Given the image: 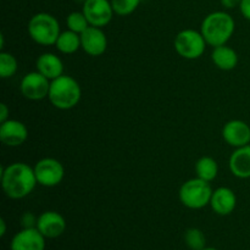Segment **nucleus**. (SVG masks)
Instances as JSON below:
<instances>
[{
  "label": "nucleus",
  "mask_w": 250,
  "mask_h": 250,
  "mask_svg": "<svg viewBox=\"0 0 250 250\" xmlns=\"http://www.w3.org/2000/svg\"><path fill=\"white\" fill-rule=\"evenodd\" d=\"M239 10H241V14L243 15L244 19L250 21V0H242Z\"/></svg>",
  "instance_id": "26"
},
{
  "label": "nucleus",
  "mask_w": 250,
  "mask_h": 250,
  "mask_svg": "<svg viewBox=\"0 0 250 250\" xmlns=\"http://www.w3.org/2000/svg\"><path fill=\"white\" fill-rule=\"evenodd\" d=\"M142 0H111L114 12L119 16H128L138 9Z\"/></svg>",
  "instance_id": "24"
},
{
  "label": "nucleus",
  "mask_w": 250,
  "mask_h": 250,
  "mask_svg": "<svg viewBox=\"0 0 250 250\" xmlns=\"http://www.w3.org/2000/svg\"><path fill=\"white\" fill-rule=\"evenodd\" d=\"M66 26L70 31L82 34L90 24L83 11H73L66 17Z\"/></svg>",
  "instance_id": "23"
},
{
  "label": "nucleus",
  "mask_w": 250,
  "mask_h": 250,
  "mask_svg": "<svg viewBox=\"0 0 250 250\" xmlns=\"http://www.w3.org/2000/svg\"><path fill=\"white\" fill-rule=\"evenodd\" d=\"M28 138V128L19 120L9 119L0 125V141L6 146H20Z\"/></svg>",
  "instance_id": "11"
},
{
  "label": "nucleus",
  "mask_w": 250,
  "mask_h": 250,
  "mask_svg": "<svg viewBox=\"0 0 250 250\" xmlns=\"http://www.w3.org/2000/svg\"><path fill=\"white\" fill-rule=\"evenodd\" d=\"M37 182L39 186L51 188L62 182L65 177V167L59 160L54 158H44L34 166Z\"/></svg>",
  "instance_id": "7"
},
{
  "label": "nucleus",
  "mask_w": 250,
  "mask_h": 250,
  "mask_svg": "<svg viewBox=\"0 0 250 250\" xmlns=\"http://www.w3.org/2000/svg\"><path fill=\"white\" fill-rule=\"evenodd\" d=\"M185 243L190 250H203L207 248V238L202 229H188L185 233Z\"/></svg>",
  "instance_id": "21"
},
{
  "label": "nucleus",
  "mask_w": 250,
  "mask_h": 250,
  "mask_svg": "<svg viewBox=\"0 0 250 250\" xmlns=\"http://www.w3.org/2000/svg\"><path fill=\"white\" fill-rule=\"evenodd\" d=\"M45 237L37 229H22L11 239V250H45Z\"/></svg>",
  "instance_id": "13"
},
{
  "label": "nucleus",
  "mask_w": 250,
  "mask_h": 250,
  "mask_svg": "<svg viewBox=\"0 0 250 250\" xmlns=\"http://www.w3.org/2000/svg\"><path fill=\"white\" fill-rule=\"evenodd\" d=\"M0 180L5 195L14 200L26 198L38 185L34 167H31L26 163H14L9 166H1Z\"/></svg>",
  "instance_id": "1"
},
{
  "label": "nucleus",
  "mask_w": 250,
  "mask_h": 250,
  "mask_svg": "<svg viewBox=\"0 0 250 250\" xmlns=\"http://www.w3.org/2000/svg\"><path fill=\"white\" fill-rule=\"evenodd\" d=\"M37 229L45 238H58L65 232L66 220L60 212L49 210V211L42 212L38 216Z\"/></svg>",
  "instance_id": "12"
},
{
  "label": "nucleus",
  "mask_w": 250,
  "mask_h": 250,
  "mask_svg": "<svg viewBox=\"0 0 250 250\" xmlns=\"http://www.w3.org/2000/svg\"><path fill=\"white\" fill-rule=\"evenodd\" d=\"M212 188L210 182L195 177L188 180L181 186L178 197L180 202L186 208L192 210H199L210 205V199L212 195Z\"/></svg>",
  "instance_id": "5"
},
{
  "label": "nucleus",
  "mask_w": 250,
  "mask_h": 250,
  "mask_svg": "<svg viewBox=\"0 0 250 250\" xmlns=\"http://www.w3.org/2000/svg\"><path fill=\"white\" fill-rule=\"evenodd\" d=\"M220 1H221V5L225 7V9L231 10V9H234V7H237V6L239 7L242 0H220Z\"/></svg>",
  "instance_id": "28"
},
{
  "label": "nucleus",
  "mask_w": 250,
  "mask_h": 250,
  "mask_svg": "<svg viewBox=\"0 0 250 250\" xmlns=\"http://www.w3.org/2000/svg\"><path fill=\"white\" fill-rule=\"evenodd\" d=\"M48 98L51 105L56 109L71 110L81 102L82 89L75 78L62 75L51 81Z\"/></svg>",
  "instance_id": "3"
},
{
  "label": "nucleus",
  "mask_w": 250,
  "mask_h": 250,
  "mask_svg": "<svg viewBox=\"0 0 250 250\" xmlns=\"http://www.w3.org/2000/svg\"><path fill=\"white\" fill-rule=\"evenodd\" d=\"M55 46L60 53L66 54V55L75 54L81 48V34L70 31V29L61 32Z\"/></svg>",
  "instance_id": "19"
},
{
  "label": "nucleus",
  "mask_w": 250,
  "mask_h": 250,
  "mask_svg": "<svg viewBox=\"0 0 250 250\" xmlns=\"http://www.w3.org/2000/svg\"><path fill=\"white\" fill-rule=\"evenodd\" d=\"M236 29L234 19L225 11H214L208 15L202 22L200 32L208 45L220 46L227 44Z\"/></svg>",
  "instance_id": "2"
},
{
  "label": "nucleus",
  "mask_w": 250,
  "mask_h": 250,
  "mask_svg": "<svg viewBox=\"0 0 250 250\" xmlns=\"http://www.w3.org/2000/svg\"><path fill=\"white\" fill-rule=\"evenodd\" d=\"M38 224V217L33 212H24L21 216V225L22 229H36Z\"/></svg>",
  "instance_id": "25"
},
{
  "label": "nucleus",
  "mask_w": 250,
  "mask_h": 250,
  "mask_svg": "<svg viewBox=\"0 0 250 250\" xmlns=\"http://www.w3.org/2000/svg\"><path fill=\"white\" fill-rule=\"evenodd\" d=\"M81 48L89 56H100L107 49V37L99 27L89 26L81 34Z\"/></svg>",
  "instance_id": "10"
},
{
  "label": "nucleus",
  "mask_w": 250,
  "mask_h": 250,
  "mask_svg": "<svg viewBox=\"0 0 250 250\" xmlns=\"http://www.w3.org/2000/svg\"><path fill=\"white\" fill-rule=\"evenodd\" d=\"M229 167L234 177L241 180L250 178V144L236 148L229 156Z\"/></svg>",
  "instance_id": "16"
},
{
  "label": "nucleus",
  "mask_w": 250,
  "mask_h": 250,
  "mask_svg": "<svg viewBox=\"0 0 250 250\" xmlns=\"http://www.w3.org/2000/svg\"><path fill=\"white\" fill-rule=\"evenodd\" d=\"M10 115V109L7 107V105L5 104V103H1L0 104V124L1 122H5L6 120H9Z\"/></svg>",
  "instance_id": "27"
},
{
  "label": "nucleus",
  "mask_w": 250,
  "mask_h": 250,
  "mask_svg": "<svg viewBox=\"0 0 250 250\" xmlns=\"http://www.w3.org/2000/svg\"><path fill=\"white\" fill-rule=\"evenodd\" d=\"M19 68L17 59L12 54L1 51L0 53V77L11 78Z\"/></svg>",
  "instance_id": "22"
},
{
  "label": "nucleus",
  "mask_w": 250,
  "mask_h": 250,
  "mask_svg": "<svg viewBox=\"0 0 250 250\" xmlns=\"http://www.w3.org/2000/svg\"><path fill=\"white\" fill-rule=\"evenodd\" d=\"M28 34L32 41L39 45H55L61 33L60 23L53 15L48 12H38L33 15L28 22Z\"/></svg>",
  "instance_id": "4"
},
{
  "label": "nucleus",
  "mask_w": 250,
  "mask_h": 250,
  "mask_svg": "<svg viewBox=\"0 0 250 250\" xmlns=\"http://www.w3.org/2000/svg\"><path fill=\"white\" fill-rule=\"evenodd\" d=\"M210 207L215 214L227 216L234 211L237 207V195L231 188L219 187L212 192Z\"/></svg>",
  "instance_id": "15"
},
{
  "label": "nucleus",
  "mask_w": 250,
  "mask_h": 250,
  "mask_svg": "<svg viewBox=\"0 0 250 250\" xmlns=\"http://www.w3.org/2000/svg\"><path fill=\"white\" fill-rule=\"evenodd\" d=\"M203 250H219V249H216V248H212V247H207V248H204Z\"/></svg>",
  "instance_id": "30"
},
{
  "label": "nucleus",
  "mask_w": 250,
  "mask_h": 250,
  "mask_svg": "<svg viewBox=\"0 0 250 250\" xmlns=\"http://www.w3.org/2000/svg\"><path fill=\"white\" fill-rule=\"evenodd\" d=\"M51 81L38 71H33L23 76L20 84V90L26 99L38 102L48 98Z\"/></svg>",
  "instance_id": "8"
},
{
  "label": "nucleus",
  "mask_w": 250,
  "mask_h": 250,
  "mask_svg": "<svg viewBox=\"0 0 250 250\" xmlns=\"http://www.w3.org/2000/svg\"><path fill=\"white\" fill-rule=\"evenodd\" d=\"M80 1H83V2H84V1H85V0H80Z\"/></svg>",
  "instance_id": "31"
},
{
  "label": "nucleus",
  "mask_w": 250,
  "mask_h": 250,
  "mask_svg": "<svg viewBox=\"0 0 250 250\" xmlns=\"http://www.w3.org/2000/svg\"><path fill=\"white\" fill-rule=\"evenodd\" d=\"M82 11L90 26L99 28L107 26L115 14L111 0H85L83 2Z\"/></svg>",
  "instance_id": "9"
},
{
  "label": "nucleus",
  "mask_w": 250,
  "mask_h": 250,
  "mask_svg": "<svg viewBox=\"0 0 250 250\" xmlns=\"http://www.w3.org/2000/svg\"><path fill=\"white\" fill-rule=\"evenodd\" d=\"M36 67L38 72L53 81L63 75V62L56 54L43 53L37 58Z\"/></svg>",
  "instance_id": "17"
},
{
  "label": "nucleus",
  "mask_w": 250,
  "mask_h": 250,
  "mask_svg": "<svg viewBox=\"0 0 250 250\" xmlns=\"http://www.w3.org/2000/svg\"><path fill=\"white\" fill-rule=\"evenodd\" d=\"M222 137L229 146L233 148L250 144V127L242 120H231L222 128Z\"/></svg>",
  "instance_id": "14"
},
{
  "label": "nucleus",
  "mask_w": 250,
  "mask_h": 250,
  "mask_svg": "<svg viewBox=\"0 0 250 250\" xmlns=\"http://www.w3.org/2000/svg\"><path fill=\"white\" fill-rule=\"evenodd\" d=\"M211 60L217 68L222 71H232L238 65V54L227 44L215 46L211 53Z\"/></svg>",
  "instance_id": "18"
},
{
  "label": "nucleus",
  "mask_w": 250,
  "mask_h": 250,
  "mask_svg": "<svg viewBox=\"0 0 250 250\" xmlns=\"http://www.w3.org/2000/svg\"><path fill=\"white\" fill-rule=\"evenodd\" d=\"M175 50L181 58L187 60H195L203 56L207 48V42L202 32L195 29H183L175 38Z\"/></svg>",
  "instance_id": "6"
},
{
  "label": "nucleus",
  "mask_w": 250,
  "mask_h": 250,
  "mask_svg": "<svg viewBox=\"0 0 250 250\" xmlns=\"http://www.w3.org/2000/svg\"><path fill=\"white\" fill-rule=\"evenodd\" d=\"M6 233V221L4 219H0V236L4 237Z\"/></svg>",
  "instance_id": "29"
},
{
  "label": "nucleus",
  "mask_w": 250,
  "mask_h": 250,
  "mask_svg": "<svg viewBox=\"0 0 250 250\" xmlns=\"http://www.w3.org/2000/svg\"><path fill=\"white\" fill-rule=\"evenodd\" d=\"M195 173L200 180L211 182L217 177V173H219L217 161L211 156H202L195 164Z\"/></svg>",
  "instance_id": "20"
}]
</instances>
